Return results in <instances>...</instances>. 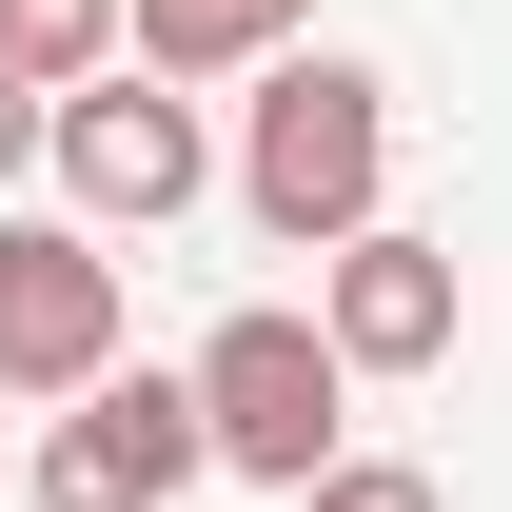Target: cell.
Masks as SVG:
<instances>
[{
    "instance_id": "cell-3",
    "label": "cell",
    "mask_w": 512,
    "mask_h": 512,
    "mask_svg": "<svg viewBox=\"0 0 512 512\" xmlns=\"http://www.w3.org/2000/svg\"><path fill=\"white\" fill-rule=\"evenodd\" d=\"M40 158H60V197L99 217V237H178V217H197V178H217V138H197V79H158V60L60 79V99H40Z\"/></svg>"
},
{
    "instance_id": "cell-7",
    "label": "cell",
    "mask_w": 512,
    "mask_h": 512,
    "mask_svg": "<svg viewBox=\"0 0 512 512\" xmlns=\"http://www.w3.org/2000/svg\"><path fill=\"white\" fill-rule=\"evenodd\" d=\"M296 20H316V0H119V60H158V79H256Z\"/></svg>"
},
{
    "instance_id": "cell-9",
    "label": "cell",
    "mask_w": 512,
    "mask_h": 512,
    "mask_svg": "<svg viewBox=\"0 0 512 512\" xmlns=\"http://www.w3.org/2000/svg\"><path fill=\"white\" fill-rule=\"evenodd\" d=\"M296 512H453V493H434V473H414V453H335V473H316V493H296Z\"/></svg>"
},
{
    "instance_id": "cell-1",
    "label": "cell",
    "mask_w": 512,
    "mask_h": 512,
    "mask_svg": "<svg viewBox=\"0 0 512 512\" xmlns=\"http://www.w3.org/2000/svg\"><path fill=\"white\" fill-rule=\"evenodd\" d=\"M237 197L276 256H335L355 217H394V79L375 60H256V119H237Z\"/></svg>"
},
{
    "instance_id": "cell-2",
    "label": "cell",
    "mask_w": 512,
    "mask_h": 512,
    "mask_svg": "<svg viewBox=\"0 0 512 512\" xmlns=\"http://www.w3.org/2000/svg\"><path fill=\"white\" fill-rule=\"evenodd\" d=\"M197 434H217V473H256V493H316L335 453H355V355H335L316 316H217L197 335Z\"/></svg>"
},
{
    "instance_id": "cell-5",
    "label": "cell",
    "mask_w": 512,
    "mask_h": 512,
    "mask_svg": "<svg viewBox=\"0 0 512 512\" xmlns=\"http://www.w3.org/2000/svg\"><path fill=\"white\" fill-rule=\"evenodd\" d=\"M99 355H119V237L99 217H0V394L60 414Z\"/></svg>"
},
{
    "instance_id": "cell-8",
    "label": "cell",
    "mask_w": 512,
    "mask_h": 512,
    "mask_svg": "<svg viewBox=\"0 0 512 512\" xmlns=\"http://www.w3.org/2000/svg\"><path fill=\"white\" fill-rule=\"evenodd\" d=\"M99 60H119V0H0V79L60 99V79H99Z\"/></svg>"
},
{
    "instance_id": "cell-6",
    "label": "cell",
    "mask_w": 512,
    "mask_h": 512,
    "mask_svg": "<svg viewBox=\"0 0 512 512\" xmlns=\"http://www.w3.org/2000/svg\"><path fill=\"white\" fill-rule=\"evenodd\" d=\"M316 335L355 355V375H434L453 335H473V276H453V237H414V217H355V237L316 256Z\"/></svg>"
},
{
    "instance_id": "cell-10",
    "label": "cell",
    "mask_w": 512,
    "mask_h": 512,
    "mask_svg": "<svg viewBox=\"0 0 512 512\" xmlns=\"http://www.w3.org/2000/svg\"><path fill=\"white\" fill-rule=\"evenodd\" d=\"M40 178V79H0V197Z\"/></svg>"
},
{
    "instance_id": "cell-4",
    "label": "cell",
    "mask_w": 512,
    "mask_h": 512,
    "mask_svg": "<svg viewBox=\"0 0 512 512\" xmlns=\"http://www.w3.org/2000/svg\"><path fill=\"white\" fill-rule=\"evenodd\" d=\"M197 473H217V434H197V375H138V355H99V375L40 414V512H178Z\"/></svg>"
}]
</instances>
